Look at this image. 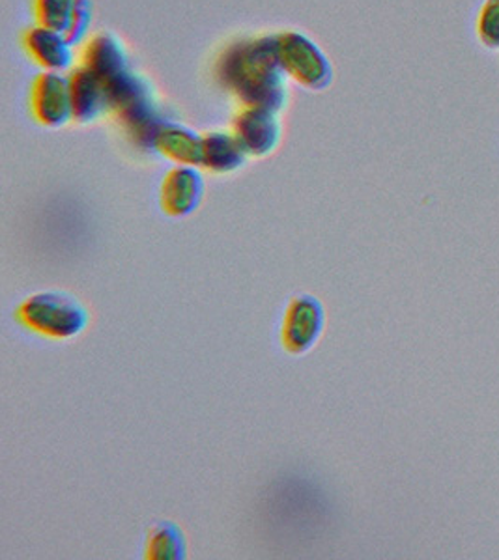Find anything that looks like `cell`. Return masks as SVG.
<instances>
[{
    "mask_svg": "<svg viewBox=\"0 0 499 560\" xmlns=\"http://www.w3.org/2000/svg\"><path fill=\"white\" fill-rule=\"evenodd\" d=\"M92 13H94L92 0H78L76 2V10H73V15H71L70 26L66 31V36L76 47L84 44V39L89 36L90 26H92Z\"/></svg>",
    "mask_w": 499,
    "mask_h": 560,
    "instance_id": "cell-15",
    "label": "cell"
},
{
    "mask_svg": "<svg viewBox=\"0 0 499 560\" xmlns=\"http://www.w3.org/2000/svg\"><path fill=\"white\" fill-rule=\"evenodd\" d=\"M247 161V153L229 131H211L205 135L202 166L213 174H231L240 171Z\"/></svg>",
    "mask_w": 499,
    "mask_h": 560,
    "instance_id": "cell-12",
    "label": "cell"
},
{
    "mask_svg": "<svg viewBox=\"0 0 499 560\" xmlns=\"http://www.w3.org/2000/svg\"><path fill=\"white\" fill-rule=\"evenodd\" d=\"M155 152L178 165L202 166L205 137L195 129L171 120L155 140Z\"/></svg>",
    "mask_w": 499,
    "mask_h": 560,
    "instance_id": "cell-11",
    "label": "cell"
},
{
    "mask_svg": "<svg viewBox=\"0 0 499 560\" xmlns=\"http://www.w3.org/2000/svg\"><path fill=\"white\" fill-rule=\"evenodd\" d=\"M232 129L245 153L253 158H268L281 144L282 126L279 116L266 108H240L232 120Z\"/></svg>",
    "mask_w": 499,
    "mask_h": 560,
    "instance_id": "cell-6",
    "label": "cell"
},
{
    "mask_svg": "<svg viewBox=\"0 0 499 560\" xmlns=\"http://www.w3.org/2000/svg\"><path fill=\"white\" fill-rule=\"evenodd\" d=\"M479 38L488 49H499V0H487L479 18Z\"/></svg>",
    "mask_w": 499,
    "mask_h": 560,
    "instance_id": "cell-16",
    "label": "cell"
},
{
    "mask_svg": "<svg viewBox=\"0 0 499 560\" xmlns=\"http://www.w3.org/2000/svg\"><path fill=\"white\" fill-rule=\"evenodd\" d=\"M31 113L44 128H65L73 121L70 77L58 71L39 73L31 86Z\"/></svg>",
    "mask_w": 499,
    "mask_h": 560,
    "instance_id": "cell-5",
    "label": "cell"
},
{
    "mask_svg": "<svg viewBox=\"0 0 499 560\" xmlns=\"http://www.w3.org/2000/svg\"><path fill=\"white\" fill-rule=\"evenodd\" d=\"M277 45L282 68L295 83L313 92L332 86V60L322 51L321 45L298 31L277 34Z\"/></svg>",
    "mask_w": 499,
    "mask_h": 560,
    "instance_id": "cell-3",
    "label": "cell"
},
{
    "mask_svg": "<svg viewBox=\"0 0 499 560\" xmlns=\"http://www.w3.org/2000/svg\"><path fill=\"white\" fill-rule=\"evenodd\" d=\"M219 86L242 107L281 113L289 103L287 71L279 57L277 34L237 39L221 51L213 68Z\"/></svg>",
    "mask_w": 499,
    "mask_h": 560,
    "instance_id": "cell-1",
    "label": "cell"
},
{
    "mask_svg": "<svg viewBox=\"0 0 499 560\" xmlns=\"http://www.w3.org/2000/svg\"><path fill=\"white\" fill-rule=\"evenodd\" d=\"M205 197V178L197 166L179 165L161 184V208L166 215L186 217L199 208Z\"/></svg>",
    "mask_w": 499,
    "mask_h": 560,
    "instance_id": "cell-8",
    "label": "cell"
},
{
    "mask_svg": "<svg viewBox=\"0 0 499 560\" xmlns=\"http://www.w3.org/2000/svg\"><path fill=\"white\" fill-rule=\"evenodd\" d=\"M71 108L73 121L79 126H90L109 113L107 86L102 77L84 68L83 65L70 71Z\"/></svg>",
    "mask_w": 499,
    "mask_h": 560,
    "instance_id": "cell-9",
    "label": "cell"
},
{
    "mask_svg": "<svg viewBox=\"0 0 499 560\" xmlns=\"http://www.w3.org/2000/svg\"><path fill=\"white\" fill-rule=\"evenodd\" d=\"M81 65L103 81L129 70V55L123 39L111 33L96 34L84 44Z\"/></svg>",
    "mask_w": 499,
    "mask_h": 560,
    "instance_id": "cell-10",
    "label": "cell"
},
{
    "mask_svg": "<svg viewBox=\"0 0 499 560\" xmlns=\"http://www.w3.org/2000/svg\"><path fill=\"white\" fill-rule=\"evenodd\" d=\"M326 314L321 301L314 295H298L290 301L282 319V348L292 355H303L321 340Z\"/></svg>",
    "mask_w": 499,
    "mask_h": 560,
    "instance_id": "cell-4",
    "label": "cell"
},
{
    "mask_svg": "<svg viewBox=\"0 0 499 560\" xmlns=\"http://www.w3.org/2000/svg\"><path fill=\"white\" fill-rule=\"evenodd\" d=\"M31 2H33L34 20L39 26L66 34L78 0H31Z\"/></svg>",
    "mask_w": 499,
    "mask_h": 560,
    "instance_id": "cell-14",
    "label": "cell"
},
{
    "mask_svg": "<svg viewBox=\"0 0 499 560\" xmlns=\"http://www.w3.org/2000/svg\"><path fill=\"white\" fill-rule=\"evenodd\" d=\"M21 44L34 65L44 71L65 73L76 62V45L65 33L39 25L31 26L23 33Z\"/></svg>",
    "mask_w": 499,
    "mask_h": 560,
    "instance_id": "cell-7",
    "label": "cell"
},
{
    "mask_svg": "<svg viewBox=\"0 0 499 560\" xmlns=\"http://www.w3.org/2000/svg\"><path fill=\"white\" fill-rule=\"evenodd\" d=\"M15 319L26 331L36 332L53 340H68L86 329L90 313L81 301L62 292H42L26 298Z\"/></svg>",
    "mask_w": 499,
    "mask_h": 560,
    "instance_id": "cell-2",
    "label": "cell"
},
{
    "mask_svg": "<svg viewBox=\"0 0 499 560\" xmlns=\"http://www.w3.org/2000/svg\"><path fill=\"white\" fill-rule=\"evenodd\" d=\"M186 538L176 523H158L148 536L147 559L182 560L186 559Z\"/></svg>",
    "mask_w": 499,
    "mask_h": 560,
    "instance_id": "cell-13",
    "label": "cell"
}]
</instances>
